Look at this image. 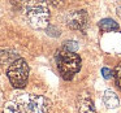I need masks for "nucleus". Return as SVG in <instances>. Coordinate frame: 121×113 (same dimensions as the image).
I'll return each instance as SVG.
<instances>
[{
  "instance_id": "9d476101",
  "label": "nucleus",
  "mask_w": 121,
  "mask_h": 113,
  "mask_svg": "<svg viewBox=\"0 0 121 113\" xmlns=\"http://www.w3.org/2000/svg\"><path fill=\"white\" fill-rule=\"evenodd\" d=\"M63 48L70 51V52H76V51L78 50V44H77V42H74V40H66V42H64Z\"/></svg>"
},
{
  "instance_id": "7ed1b4c3",
  "label": "nucleus",
  "mask_w": 121,
  "mask_h": 113,
  "mask_svg": "<svg viewBox=\"0 0 121 113\" xmlns=\"http://www.w3.org/2000/svg\"><path fill=\"white\" fill-rule=\"evenodd\" d=\"M9 82L16 88H24L29 78V65L24 59H17L9 65L7 70Z\"/></svg>"
},
{
  "instance_id": "f257e3e1",
  "label": "nucleus",
  "mask_w": 121,
  "mask_h": 113,
  "mask_svg": "<svg viewBox=\"0 0 121 113\" xmlns=\"http://www.w3.org/2000/svg\"><path fill=\"white\" fill-rule=\"evenodd\" d=\"M20 113H50L51 101L42 95L20 94L12 100Z\"/></svg>"
},
{
  "instance_id": "0eeeda50",
  "label": "nucleus",
  "mask_w": 121,
  "mask_h": 113,
  "mask_svg": "<svg viewBox=\"0 0 121 113\" xmlns=\"http://www.w3.org/2000/svg\"><path fill=\"white\" fill-rule=\"evenodd\" d=\"M103 101H104L105 107L109 109H115L120 105V99H118L117 94L112 90H105L104 95H103Z\"/></svg>"
},
{
  "instance_id": "f03ea898",
  "label": "nucleus",
  "mask_w": 121,
  "mask_h": 113,
  "mask_svg": "<svg viewBox=\"0 0 121 113\" xmlns=\"http://www.w3.org/2000/svg\"><path fill=\"white\" fill-rule=\"evenodd\" d=\"M55 59L59 71L65 81H70L81 69V57L76 52H70L61 47L56 51Z\"/></svg>"
},
{
  "instance_id": "1a4fd4ad",
  "label": "nucleus",
  "mask_w": 121,
  "mask_h": 113,
  "mask_svg": "<svg viewBox=\"0 0 121 113\" xmlns=\"http://www.w3.org/2000/svg\"><path fill=\"white\" fill-rule=\"evenodd\" d=\"M17 59H20V57L14 52H11V51H0V65L12 64Z\"/></svg>"
},
{
  "instance_id": "6e6552de",
  "label": "nucleus",
  "mask_w": 121,
  "mask_h": 113,
  "mask_svg": "<svg viewBox=\"0 0 121 113\" xmlns=\"http://www.w3.org/2000/svg\"><path fill=\"white\" fill-rule=\"evenodd\" d=\"M99 29L104 33H109V31H117L120 29L118 24L112 18H103L99 21Z\"/></svg>"
},
{
  "instance_id": "4468645a",
  "label": "nucleus",
  "mask_w": 121,
  "mask_h": 113,
  "mask_svg": "<svg viewBox=\"0 0 121 113\" xmlns=\"http://www.w3.org/2000/svg\"><path fill=\"white\" fill-rule=\"evenodd\" d=\"M120 14H121V8H120Z\"/></svg>"
},
{
  "instance_id": "20e7f679",
  "label": "nucleus",
  "mask_w": 121,
  "mask_h": 113,
  "mask_svg": "<svg viewBox=\"0 0 121 113\" xmlns=\"http://www.w3.org/2000/svg\"><path fill=\"white\" fill-rule=\"evenodd\" d=\"M26 18L34 29H46L50 21V9L44 4H33L26 11Z\"/></svg>"
},
{
  "instance_id": "39448f33",
  "label": "nucleus",
  "mask_w": 121,
  "mask_h": 113,
  "mask_svg": "<svg viewBox=\"0 0 121 113\" xmlns=\"http://www.w3.org/2000/svg\"><path fill=\"white\" fill-rule=\"evenodd\" d=\"M89 24V14L85 9L72 11L66 16V25L73 30H82Z\"/></svg>"
},
{
  "instance_id": "9b49d317",
  "label": "nucleus",
  "mask_w": 121,
  "mask_h": 113,
  "mask_svg": "<svg viewBox=\"0 0 121 113\" xmlns=\"http://www.w3.org/2000/svg\"><path fill=\"white\" fill-rule=\"evenodd\" d=\"M113 75L116 79V84L121 88V64H117V66L115 68V71H113Z\"/></svg>"
},
{
  "instance_id": "ddd939ff",
  "label": "nucleus",
  "mask_w": 121,
  "mask_h": 113,
  "mask_svg": "<svg viewBox=\"0 0 121 113\" xmlns=\"http://www.w3.org/2000/svg\"><path fill=\"white\" fill-rule=\"evenodd\" d=\"M102 73H103V77H104L105 79H109L113 75V74H112L113 71L111 70V69H108V68H103L102 69Z\"/></svg>"
},
{
  "instance_id": "423d86ee",
  "label": "nucleus",
  "mask_w": 121,
  "mask_h": 113,
  "mask_svg": "<svg viewBox=\"0 0 121 113\" xmlns=\"http://www.w3.org/2000/svg\"><path fill=\"white\" fill-rule=\"evenodd\" d=\"M77 110L78 113H96L94 103L86 95H81L77 99Z\"/></svg>"
},
{
  "instance_id": "f8f14e48",
  "label": "nucleus",
  "mask_w": 121,
  "mask_h": 113,
  "mask_svg": "<svg viewBox=\"0 0 121 113\" xmlns=\"http://www.w3.org/2000/svg\"><path fill=\"white\" fill-rule=\"evenodd\" d=\"M1 113H20V112L16 109V107L13 105V103L9 101L8 104L4 107V109H3V112H1Z\"/></svg>"
}]
</instances>
